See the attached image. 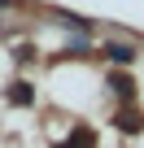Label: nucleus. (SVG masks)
Masks as SVG:
<instances>
[{"label": "nucleus", "instance_id": "nucleus-4", "mask_svg": "<svg viewBox=\"0 0 144 148\" xmlns=\"http://www.w3.org/2000/svg\"><path fill=\"white\" fill-rule=\"evenodd\" d=\"M57 22L70 26V31H92V22H88V18H74V13H57Z\"/></svg>", "mask_w": 144, "mask_h": 148}, {"label": "nucleus", "instance_id": "nucleus-1", "mask_svg": "<svg viewBox=\"0 0 144 148\" xmlns=\"http://www.w3.org/2000/svg\"><path fill=\"white\" fill-rule=\"evenodd\" d=\"M105 57H109L114 65H131V61H135V44H122V39H114V44L105 48Z\"/></svg>", "mask_w": 144, "mask_h": 148}, {"label": "nucleus", "instance_id": "nucleus-5", "mask_svg": "<svg viewBox=\"0 0 144 148\" xmlns=\"http://www.w3.org/2000/svg\"><path fill=\"white\" fill-rule=\"evenodd\" d=\"M109 87H114L118 96H131V79H122V74H114V79H109Z\"/></svg>", "mask_w": 144, "mask_h": 148}, {"label": "nucleus", "instance_id": "nucleus-2", "mask_svg": "<svg viewBox=\"0 0 144 148\" xmlns=\"http://www.w3.org/2000/svg\"><path fill=\"white\" fill-rule=\"evenodd\" d=\"M57 148H96V139H92V131H88V126H74V131H70Z\"/></svg>", "mask_w": 144, "mask_h": 148}, {"label": "nucleus", "instance_id": "nucleus-3", "mask_svg": "<svg viewBox=\"0 0 144 148\" xmlns=\"http://www.w3.org/2000/svg\"><path fill=\"white\" fill-rule=\"evenodd\" d=\"M5 96H9L13 105H31V100H35V87H31L26 79H18V83H9V92H5Z\"/></svg>", "mask_w": 144, "mask_h": 148}, {"label": "nucleus", "instance_id": "nucleus-6", "mask_svg": "<svg viewBox=\"0 0 144 148\" xmlns=\"http://www.w3.org/2000/svg\"><path fill=\"white\" fill-rule=\"evenodd\" d=\"M114 122H118V126H122V131H140V118H135V113H118V118H114Z\"/></svg>", "mask_w": 144, "mask_h": 148}]
</instances>
